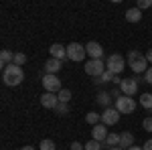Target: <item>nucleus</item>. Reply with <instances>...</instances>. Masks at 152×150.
<instances>
[{"label":"nucleus","instance_id":"f257e3e1","mask_svg":"<svg viewBox=\"0 0 152 150\" xmlns=\"http://www.w3.org/2000/svg\"><path fill=\"white\" fill-rule=\"evenodd\" d=\"M24 79V71L23 67H18V65H8V67H4L2 71V81H4V85H8V87H16V85H20Z\"/></svg>","mask_w":152,"mask_h":150},{"label":"nucleus","instance_id":"f03ea898","mask_svg":"<svg viewBox=\"0 0 152 150\" xmlns=\"http://www.w3.org/2000/svg\"><path fill=\"white\" fill-rule=\"evenodd\" d=\"M105 71H107V67H105V63L102 59H89V61L85 63V73H87L89 77H94V79L102 77Z\"/></svg>","mask_w":152,"mask_h":150},{"label":"nucleus","instance_id":"7ed1b4c3","mask_svg":"<svg viewBox=\"0 0 152 150\" xmlns=\"http://www.w3.org/2000/svg\"><path fill=\"white\" fill-rule=\"evenodd\" d=\"M105 67H107V71H112L114 75H120L122 71L126 69V59L122 57V55H118V53H114V55H110V57L105 59Z\"/></svg>","mask_w":152,"mask_h":150},{"label":"nucleus","instance_id":"20e7f679","mask_svg":"<svg viewBox=\"0 0 152 150\" xmlns=\"http://www.w3.org/2000/svg\"><path fill=\"white\" fill-rule=\"evenodd\" d=\"M85 55H87L85 45H79V43H71V45H67V59H69V61H83Z\"/></svg>","mask_w":152,"mask_h":150},{"label":"nucleus","instance_id":"39448f33","mask_svg":"<svg viewBox=\"0 0 152 150\" xmlns=\"http://www.w3.org/2000/svg\"><path fill=\"white\" fill-rule=\"evenodd\" d=\"M43 87H45V91H49V93H59L63 89L57 75H49V73L43 75Z\"/></svg>","mask_w":152,"mask_h":150},{"label":"nucleus","instance_id":"423d86ee","mask_svg":"<svg viewBox=\"0 0 152 150\" xmlns=\"http://www.w3.org/2000/svg\"><path fill=\"white\" fill-rule=\"evenodd\" d=\"M116 110L120 114H132L136 110V102L134 97H128V95H122L120 100H116Z\"/></svg>","mask_w":152,"mask_h":150},{"label":"nucleus","instance_id":"0eeeda50","mask_svg":"<svg viewBox=\"0 0 152 150\" xmlns=\"http://www.w3.org/2000/svg\"><path fill=\"white\" fill-rule=\"evenodd\" d=\"M120 89H122V95H128V97H134L138 93V81L134 79H122L120 83Z\"/></svg>","mask_w":152,"mask_h":150},{"label":"nucleus","instance_id":"6e6552de","mask_svg":"<svg viewBox=\"0 0 152 150\" xmlns=\"http://www.w3.org/2000/svg\"><path fill=\"white\" fill-rule=\"evenodd\" d=\"M120 112H118L116 108H107V110H104V114H102V124L104 126H114V124H118L120 122Z\"/></svg>","mask_w":152,"mask_h":150},{"label":"nucleus","instance_id":"1a4fd4ad","mask_svg":"<svg viewBox=\"0 0 152 150\" xmlns=\"http://www.w3.org/2000/svg\"><path fill=\"white\" fill-rule=\"evenodd\" d=\"M128 65H130V69L134 71V73H138V75L148 71V61H146V55H140L138 59H134V61H132V63H128Z\"/></svg>","mask_w":152,"mask_h":150},{"label":"nucleus","instance_id":"9d476101","mask_svg":"<svg viewBox=\"0 0 152 150\" xmlns=\"http://www.w3.org/2000/svg\"><path fill=\"white\" fill-rule=\"evenodd\" d=\"M41 105H43V108H47V110H55V108L59 105L57 93H49V91H45L43 95H41Z\"/></svg>","mask_w":152,"mask_h":150},{"label":"nucleus","instance_id":"9b49d317","mask_svg":"<svg viewBox=\"0 0 152 150\" xmlns=\"http://www.w3.org/2000/svg\"><path fill=\"white\" fill-rule=\"evenodd\" d=\"M49 53H51V57H53V59L65 61V59H67V47L59 45V43H53V45L49 47Z\"/></svg>","mask_w":152,"mask_h":150},{"label":"nucleus","instance_id":"f8f14e48","mask_svg":"<svg viewBox=\"0 0 152 150\" xmlns=\"http://www.w3.org/2000/svg\"><path fill=\"white\" fill-rule=\"evenodd\" d=\"M85 51H87V55L91 59H102L104 57V49L99 43H95V41H89L87 45H85Z\"/></svg>","mask_w":152,"mask_h":150},{"label":"nucleus","instance_id":"ddd939ff","mask_svg":"<svg viewBox=\"0 0 152 150\" xmlns=\"http://www.w3.org/2000/svg\"><path fill=\"white\" fill-rule=\"evenodd\" d=\"M105 138H107V126H104V124H95L94 130H91V140L105 142Z\"/></svg>","mask_w":152,"mask_h":150},{"label":"nucleus","instance_id":"4468645a","mask_svg":"<svg viewBox=\"0 0 152 150\" xmlns=\"http://www.w3.org/2000/svg\"><path fill=\"white\" fill-rule=\"evenodd\" d=\"M61 67H63V61H59V59H47L45 61V73H49V75H57V71H61Z\"/></svg>","mask_w":152,"mask_h":150},{"label":"nucleus","instance_id":"2eb2a0df","mask_svg":"<svg viewBox=\"0 0 152 150\" xmlns=\"http://www.w3.org/2000/svg\"><path fill=\"white\" fill-rule=\"evenodd\" d=\"M134 146V136L130 134V132H122L120 134V148H124V150H128Z\"/></svg>","mask_w":152,"mask_h":150},{"label":"nucleus","instance_id":"dca6fc26","mask_svg":"<svg viewBox=\"0 0 152 150\" xmlns=\"http://www.w3.org/2000/svg\"><path fill=\"white\" fill-rule=\"evenodd\" d=\"M126 20H128V23H140L142 20V10L140 8H130V10H126Z\"/></svg>","mask_w":152,"mask_h":150},{"label":"nucleus","instance_id":"f3484780","mask_svg":"<svg viewBox=\"0 0 152 150\" xmlns=\"http://www.w3.org/2000/svg\"><path fill=\"white\" fill-rule=\"evenodd\" d=\"M0 63H2V67H8L14 63V53L8 51V49H4L2 53H0Z\"/></svg>","mask_w":152,"mask_h":150},{"label":"nucleus","instance_id":"a211bd4d","mask_svg":"<svg viewBox=\"0 0 152 150\" xmlns=\"http://www.w3.org/2000/svg\"><path fill=\"white\" fill-rule=\"evenodd\" d=\"M110 100H112V95H110L107 91H99V93H97V104L104 105L105 110H107V108H112V105H110Z\"/></svg>","mask_w":152,"mask_h":150},{"label":"nucleus","instance_id":"6ab92c4d","mask_svg":"<svg viewBox=\"0 0 152 150\" xmlns=\"http://www.w3.org/2000/svg\"><path fill=\"white\" fill-rule=\"evenodd\" d=\"M105 146H110V148L120 146V134H107V138H105Z\"/></svg>","mask_w":152,"mask_h":150},{"label":"nucleus","instance_id":"aec40b11","mask_svg":"<svg viewBox=\"0 0 152 150\" xmlns=\"http://www.w3.org/2000/svg\"><path fill=\"white\" fill-rule=\"evenodd\" d=\"M114 77H116V75H114L112 71H105V73L102 75V77L94 79V83H95V85H102V83H107V81H114Z\"/></svg>","mask_w":152,"mask_h":150},{"label":"nucleus","instance_id":"412c9836","mask_svg":"<svg viewBox=\"0 0 152 150\" xmlns=\"http://www.w3.org/2000/svg\"><path fill=\"white\" fill-rule=\"evenodd\" d=\"M140 105L144 108V110H152V93H142Z\"/></svg>","mask_w":152,"mask_h":150},{"label":"nucleus","instance_id":"4be33fe9","mask_svg":"<svg viewBox=\"0 0 152 150\" xmlns=\"http://www.w3.org/2000/svg\"><path fill=\"white\" fill-rule=\"evenodd\" d=\"M85 120H87V124H91V126H95V124H102V116L95 114V112H89V114L85 116Z\"/></svg>","mask_w":152,"mask_h":150},{"label":"nucleus","instance_id":"5701e85b","mask_svg":"<svg viewBox=\"0 0 152 150\" xmlns=\"http://www.w3.org/2000/svg\"><path fill=\"white\" fill-rule=\"evenodd\" d=\"M57 97H59V102H61V104H69V100H71V91L63 87V89L57 93Z\"/></svg>","mask_w":152,"mask_h":150},{"label":"nucleus","instance_id":"b1692460","mask_svg":"<svg viewBox=\"0 0 152 150\" xmlns=\"http://www.w3.org/2000/svg\"><path fill=\"white\" fill-rule=\"evenodd\" d=\"M39 146H41V150H57V148H55V142H53V140H49V138L41 140V144H39Z\"/></svg>","mask_w":152,"mask_h":150},{"label":"nucleus","instance_id":"393cba45","mask_svg":"<svg viewBox=\"0 0 152 150\" xmlns=\"http://www.w3.org/2000/svg\"><path fill=\"white\" fill-rule=\"evenodd\" d=\"M24 63H26V55H24V53H14V65L23 67Z\"/></svg>","mask_w":152,"mask_h":150},{"label":"nucleus","instance_id":"a878e982","mask_svg":"<svg viewBox=\"0 0 152 150\" xmlns=\"http://www.w3.org/2000/svg\"><path fill=\"white\" fill-rule=\"evenodd\" d=\"M55 114H59V116H67V114H69V105H67V104H61V102H59V105L55 108Z\"/></svg>","mask_w":152,"mask_h":150},{"label":"nucleus","instance_id":"bb28decb","mask_svg":"<svg viewBox=\"0 0 152 150\" xmlns=\"http://www.w3.org/2000/svg\"><path fill=\"white\" fill-rule=\"evenodd\" d=\"M85 150H102V142H97V140H89V142L85 144Z\"/></svg>","mask_w":152,"mask_h":150},{"label":"nucleus","instance_id":"cd10ccee","mask_svg":"<svg viewBox=\"0 0 152 150\" xmlns=\"http://www.w3.org/2000/svg\"><path fill=\"white\" fill-rule=\"evenodd\" d=\"M140 55H142L140 51H136V49H132V51H130L128 55H126V63H132L134 59H138V57H140Z\"/></svg>","mask_w":152,"mask_h":150},{"label":"nucleus","instance_id":"c85d7f7f","mask_svg":"<svg viewBox=\"0 0 152 150\" xmlns=\"http://www.w3.org/2000/svg\"><path fill=\"white\" fill-rule=\"evenodd\" d=\"M150 6H152V0H138V6H136V8L146 10V8H150Z\"/></svg>","mask_w":152,"mask_h":150},{"label":"nucleus","instance_id":"c756f323","mask_svg":"<svg viewBox=\"0 0 152 150\" xmlns=\"http://www.w3.org/2000/svg\"><path fill=\"white\" fill-rule=\"evenodd\" d=\"M142 128H144L146 132H152V116H150V118H144V122H142Z\"/></svg>","mask_w":152,"mask_h":150},{"label":"nucleus","instance_id":"7c9ffc66","mask_svg":"<svg viewBox=\"0 0 152 150\" xmlns=\"http://www.w3.org/2000/svg\"><path fill=\"white\" fill-rule=\"evenodd\" d=\"M69 150H85V144H81V142H71V148Z\"/></svg>","mask_w":152,"mask_h":150},{"label":"nucleus","instance_id":"2f4dec72","mask_svg":"<svg viewBox=\"0 0 152 150\" xmlns=\"http://www.w3.org/2000/svg\"><path fill=\"white\" fill-rule=\"evenodd\" d=\"M110 95L116 97V100H120V97H122V89H120V87H114V89L110 91Z\"/></svg>","mask_w":152,"mask_h":150},{"label":"nucleus","instance_id":"473e14b6","mask_svg":"<svg viewBox=\"0 0 152 150\" xmlns=\"http://www.w3.org/2000/svg\"><path fill=\"white\" fill-rule=\"evenodd\" d=\"M144 81H146V83H150V85H152V67H148V71L144 73Z\"/></svg>","mask_w":152,"mask_h":150},{"label":"nucleus","instance_id":"72a5a7b5","mask_svg":"<svg viewBox=\"0 0 152 150\" xmlns=\"http://www.w3.org/2000/svg\"><path fill=\"white\" fill-rule=\"evenodd\" d=\"M142 150H152V138L144 142V146H142Z\"/></svg>","mask_w":152,"mask_h":150},{"label":"nucleus","instance_id":"f704fd0d","mask_svg":"<svg viewBox=\"0 0 152 150\" xmlns=\"http://www.w3.org/2000/svg\"><path fill=\"white\" fill-rule=\"evenodd\" d=\"M146 61H148V63H150V65H152V49H150V51H148V53H146Z\"/></svg>","mask_w":152,"mask_h":150},{"label":"nucleus","instance_id":"c9c22d12","mask_svg":"<svg viewBox=\"0 0 152 150\" xmlns=\"http://www.w3.org/2000/svg\"><path fill=\"white\" fill-rule=\"evenodd\" d=\"M20 150H35V146H23Z\"/></svg>","mask_w":152,"mask_h":150},{"label":"nucleus","instance_id":"e433bc0d","mask_svg":"<svg viewBox=\"0 0 152 150\" xmlns=\"http://www.w3.org/2000/svg\"><path fill=\"white\" fill-rule=\"evenodd\" d=\"M128 150H142L140 146H132V148H128Z\"/></svg>","mask_w":152,"mask_h":150},{"label":"nucleus","instance_id":"4c0bfd02","mask_svg":"<svg viewBox=\"0 0 152 150\" xmlns=\"http://www.w3.org/2000/svg\"><path fill=\"white\" fill-rule=\"evenodd\" d=\"M107 150H124V148H120V146H116V148H107Z\"/></svg>","mask_w":152,"mask_h":150}]
</instances>
